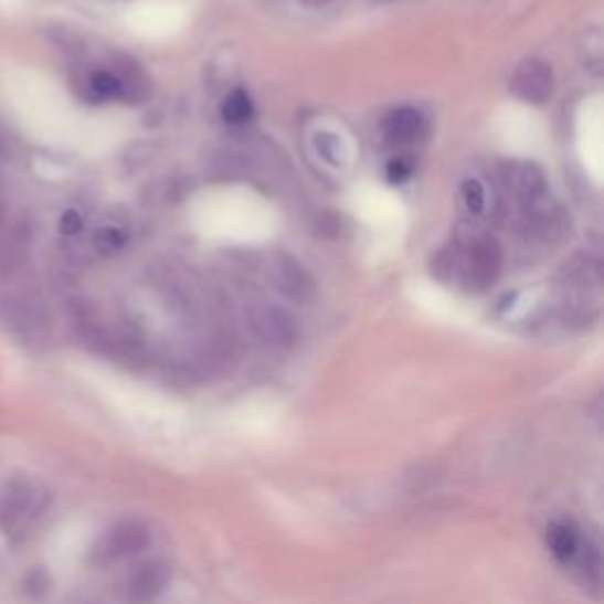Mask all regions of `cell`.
Wrapping results in <instances>:
<instances>
[{"instance_id": "4fadbf2b", "label": "cell", "mask_w": 604, "mask_h": 604, "mask_svg": "<svg viewBox=\"0 0 604 604\" xmlns=\"http://www.w3.org/2000/svg\"><path fill=\"white\" fill-rule=\"evenodd\" d=\"M126 232L118 230V227H102L95 232L93 236V248L99 253V255H114L118 253L120 248L126 246Z\"/></svg>"}, {"instance_id": "2e32d148", "label": "cell", "mask_w": 604, "mask_h": 604, "mask_svg": "<svg viewBox=\"0 0 604 604\" xmlns=\"http://www.w3.org/2000/svg\"><path fill=\"white\" fill-rule=\"evenodd\" d=\"M83 230V218L78 211H64L60 218V232L64 236H76Z\"/></svg>"}, {"instance_id": "277c9868", "label": "cell", "mask_w": 604, "mask_h": 604, "mask_svg": "<svg viewBox=\"0 0 604 604\" xmlns=\"http://www.w3.org/2000/svg\"><path fill=\"white\" fill-rule=\"evenodd\" d=\"M272 282L276 290L284 293V296L298 305H309L317 298V284L309 272L286 253H279L272 263Z\"/></svg>"}, {"instance_id": "7a4b0ae2", "label": "cell", "mask_w": 604, "mask_h": 604, "mask_svg": "<svg viewBox=\"0 0 604 604\" xmlns=\"http://www.w3.org/2000/svg\"><path fill=\"white\" fill-rule=\"evenodd\" d=\"M151 541V533L140 522H118L109 527L91 548V564L112 566L142 552Z\"/></svg>"}, {"instance_id": "ba28073f", "label": "cell", "mask_w": 604, "mask_h": 604, "mask_svg": "<svg viewBox=\"0 0 604 604\" xmlns=\"http://www.w3.org/2000/svg\"><path fill=\"white\" fill-rule=\"evenodd\" d=\"M545 541H548V550L552 552V558H555L564 566L576 564L583 555L585 545H589V543H583L581 533L566 522L550 524L548 533H545Z\"/></svg>"}, {"instance_id": "30bf717a", "label": "cell", "mask_w": 604, "mask_h": 604, "mask_svg": "<svg viewBox=\"0 0 604 604\" xmlns=\"http://www.w3.org/2000/svg\"><path fill=\"white\" fill-rule=\"evenodd\" d=\"M506 182L510 187V192H515L524 201H537L543 197L545 184L543 176L537 166H527V163H512L506 168Z\"/></svg>"}, {"instance_id": "9c48e42d", "label": "cell", "mask_w": 604, "mask_h": 604, "mask_svg": "<svg viewBox=\"0 0 604 604\" xmlns=\"http://www.w3.org/2000/svg\"><path fill=\"white\" fill-rule=\"evenodd\" d=\"M255 331L261 338L274 348H286L293 340H296V321H293L279 307H265L263 312H257L255 319Z\"/></svg>"}, {"instance_id": "e0dca14e", "label": "cell", "mask_w": 604, "mask_h": 604, "mask_svg": "<svg viewBox=\"0 0 604 604\" xmlns=\"http://www.w3.org/2000/svg\"><path fill=\"white\" fill-rule=\"evenodd\" d=\"M0 224H3V205H0Z\"/></svg>"}, {"instance_id": "5b68a950", "label": "cell", "mask_w": 604, "mask_h": 604, "mask_svg": "<svg viewBox=\"0 0 604 604\" xmlns=\"http://www.w3.org/2000/svg\"><path fill=\"white\" fill-rule=\"evenodd\" d=\"M552 88H555V76H552V68L541 60L522 62L510 81L512 95L527 102V105H543V102L550 99Z\"/></svg>"}, {"instance_id": "5bb4252c", "label": "cell", "mask_w": 604, "mask_h": 604, "mask_svg": "<svg viewBox=\"0 0 604 604\" xmlns=\"http://www.w3.org/2000/svg\"><path fill=\"white\" fill-rule=\"evenodd\" d=\"M463 199L473 213H479L481 209H485V189H481L477 180H468L463 184Z\"/></svg>"}, {"instance_id": "7c38bea8", "label": "cell", "mask_w": 604, "mask_h": 604, "mask_svg": "<svg viewBox=\"0 0 604 604\" xmlns=\"http://www.w3.org/2000/svg\"><path fill=\"white\" fill-rule=\"evenodd\" d=\"M253 116V99L246 91H234L227 95V99L222 102V118L227 120V124L241 126L251 120Z\"/></svg>"}, {"instance_id": "9a60e30c", "label": "cell", "mask_w": 604, "mask_h": 604, "mask_svg": "<svg viewBox=\"0 0 604 604\" xmlns=\"http://www.w3.org/2000/svg\"><path fill=\"white\" fill-rule=\"evenodd\" d=\"M413 168H416V163H413V159H409V157L394 159L388 166V180L390 182H406L413 176Z\"/></svg>"}, {"instance_id": "8fae6325", "label": "cell", "mask_w": 604, "mask_h": 604, "mask_svg": "<svg viewBox=\"0 0 604 604\" xmlns=\"http://www.w3.org/2000/svg\"><path fill=\"white\" fill-rule=\"evenodd\" d=\"M85 93H88V99L93 102H107V99H126L128 97V85L126 78L109 72V68H99V72H93L85 81Z\"/></svg>"}, {"instance_id": "52a82bcc", "label": "cell", "mask_w": 604, "mask_h": 604, "mask_svg": "<svg viewBox=\"0 0 604 604\" xmlns=\"http://www.w3.org/2000/svg\"><path fill=\"white\" fill-rule=\"evenodd\" d=\"M383 133H385V140L390 145L406 147V145L423 140L425 133H427V120L418 109L402 107V109H394L385 118Z\"/></svg>"}, {"instance_id": "8992f818", "label": "cell", "mask_w": 604, "mask_h": 604, "mask_svg": "<svg viewBox=\"0 0 604 604\" xmlns=\"http://www.w3.org/2000/svg\"><path fill=\"white\" fill-rule=\"evenodd\" d=\"M504 265V253H500L494 239H479L470 246L468 257L463 263V274L468 279V286L475 290H487L500 274Z\"/></svg>"}, {"instance_id": "6da1fadb", "label": "cell", "mask_w": 604, "mask_h": 604, "mask_svg": "<svg viewBox=\"0 0 604 604\" xmlns=\"http://www.w3.org/2000/svg\"><path fill=\"white\" fill-rule=\"evenodd\" d=\"M47 508V494L36 481L14 477L0 494V529L17 533L29 529Z\"/></svg>"}, {"instance_id": "3957f363", "label": "cell", "mask_w": 604, "mask_h": 604, "mask_svg": "<svg viewBox=\"0 0 604 604\" xmlns=\"http://www.w3.org/2000/svg\"><path fill=\"white\" fill-rule=\"evenodd\" d=\"M172 569L166 560H147L133 569L124 585V600L128 604H153L170 585Z\"/></svg>"}]
</instances>
